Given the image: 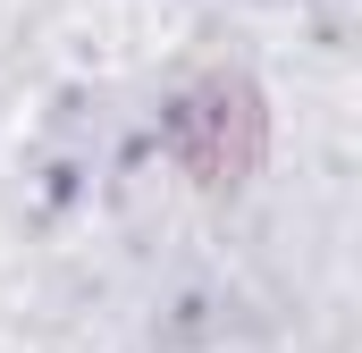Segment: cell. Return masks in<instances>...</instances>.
<instances>
[{"mask_svg":"<svg viewBox=\"0 0 362 353\" xmlns=\"http://www.w3.org/2000/svg\"><path fill=\"white\" fill-rule=\"evenodd\" d=\"M169 152H177V169L194 185H211V193H228V185H245V176L262 169V152H270V109H262V92L245 85L236 68H211L202 85H185L169 101Z\"/></svg>","mask_w":362,"mask_h":353,"instance_id":"cell-1","label":"cell"}]
</instances>
